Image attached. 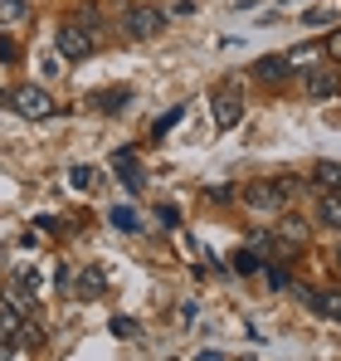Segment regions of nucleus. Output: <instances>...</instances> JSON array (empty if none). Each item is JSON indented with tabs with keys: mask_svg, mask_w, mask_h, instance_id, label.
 I'll list each match as a JSON object with an SVG mask.
<instances>
[{
	"mask_svg": "<svg viewBox=\"0 0 341 361\" xmlns=\"http://www.w3.org/2000/svg\"><path fill=\"white\" fill-rule=\"evenodd\" d=\"M312 312H317V317H332V322H341V293H317Z\"/></svg>",
	"mask_w": 341,
	"mask_h": 361,
	"instance_id": "dca6fc26",
	"label": "nucleus"
},
{
	"mask_svg": "<svg viewBox=\"0 0 341 361\" xmlns=\"http://www.w3.org/2000/svg\"><path fill=\"white\" fill-rule=\"evenodd\" d=\"M287 73H292V63H287V54H264V59L254 63V78H259V83H268V88H278V83H287Z\"/></svg>",
	"mask_w": 341,
	"mask_h": 361,
	"instance_id": "6e6552de",
	"label": "nucleus"
},
{
	"mask_svg": "<svg viewBox=\"0 0 341 361\" xmlns=\"http://www.w3.org/2000/svg\"><path fill=\"white\" fill-rule=\"evenodd\" d=\"M103 288H108V279H103V269H93V264H88V269L78 274V293H83V298H98Z\"/></svg>",
	"mask_w": 341,
	"mask_h": 361,
	"instance_id": "4468645a",
	"label": "nucleus"
},
{
	"mask_svg": "<svg viewBox=\"0 0 341 361\" xmlns=\"http://www.w3.org/2000/svg\"><path fill=\"white\" fill-rule=\"evenodd\" d=\"M273 240L283 244V254H297V249H307V240H312V225H307L302 215H292V210H278Z\"/></svg>",
	"mask_w": 341,
	"mask_h": 361,
	"instance_id": "39448f33",
	"label": "nucleus"
},
{
	"mask_svg": "<svg viewBox=\"0 0 341 361\" xmlns=\"http://www.w3.org/2000/svg\"><path fill=\"white\" fill-rule=\"evenodd\" d=\"M108 220H113L117 230H127V235H137V230H142V215H137L132 205H113V210H108Z\"/></svg>",
	"mask_w": 341,
	"mask_h": 361,
	"instance_id": "2eb2a0df",
	"label": "nucleus"
},
{
	"mask_svg": "<svg viewBox=\"0 0 341 361\" xmlns=\"http://www.w3.org/2000/svg\"><path fill=\"white\" fill-rule=\"evenodd\" d=\"M113 171H117V180H122L127 190H142V185H147V166H142L132 152H117V157H113Z\"/></svg>",
	"mask_w": 341,
	"mask_h": 361,
	"instance_id": "1a4fd4ad",
	"label": "nucleus"
},
{
	"mask_svg": "<svg viewBox=\"0 0 341 361\" xmlns=\"http://www.w3.org/2000/svg\"><path fill=\"white\" fill-rule=\"evenodd\" d=\"M264 274H268V288H287V274L278 264H264Z\"/></svg>",
	"mask_w": 341,
	"mask_h": 361,
	"instance_id": "5701e85b",
	"label": "nucleus"
},
{
	"mask_svg": "<svg viewBox=\"0 0 341 361\" xmlns=\"http://www.w3.org/2000/svg\"><path fill=\"white\" fill-rule=\"evenodd\" d=\"M205 195H210V200H215V205H225V200H234V190H229V185H210V190H205Z\"/></svg>",
	"mask_w": 341,
	"mask_h": 361,
	"instance_id": "a878e982",
	"label": "nucleus"
},
{
	"mask_svg": "<svg viewBox=\"0 0 341 361\" xmlns=\"http://www.w3.org/2000/svg\"><path fill=\"white\" fill-rule=\"evenodd\" d=\"M0 108H10V93H5V88H0Z\"/></svg>",
	"mask_w": 341,
	"mask_h": 361,
	"instance_id": "c85d7f7f",
	"label": "nucleus"
},
{
	"mask_svg": "<svg viewBox=\"0 0 341 361\" xmlns=\"http://www.w3.org/2000/svg\"><path fill=\"white\" fill-rule=\"evenodd\" d=\"M68 185H73V190H98V171H93V166H73V171H68Z\"/></svg>",
	"mask_w": 341,
	"mask_h": 361,
	"instance_id": "f3484780",
	"label": "nucleus"
},
{
	"mask_svg": "<svg viewBox=\"0 0 341 361\" xmlns=\"http://www.w3.org/2000/svg\"><path fill=\"white\" fill-rule=\"evenodd\" d=\"M210 108H215V127H220V132H234L239 118H244V98H239V88H234V83L215 93V103H210Z\"/></svg>",
	"mask_w": 341,
	"mask_h": 361,
	"instance_id": "423d86ee",
	"label": "nucleus"
},
{
	"mask_svg": "<svg viewBox=\"0 0 341 361\" xmlns=\"http://www.w3.org/2000/svg\"><path fill=\"white\" fill-rule=\"evenodd\" d=\"M88 108H98V113H122V108H132V88H98V93H88Z\"/></svg>",
	"mask_w": 341,
	"mask_h": 361,
	"instance_id": "9d476101",
	"label": "nucleus"
},
{
	"mask_svg": "<svg viewBox=\"0 0 341 361\" xmlns=\"http://www.w3.org/2000/svg\"><path fill=\"white\" fill-rule=\"evenodd\" d=\"M78 25H83V30H88L93 39H98V25H103V15H98L93 5H78Z\"/></svg>",
	"mask_w": 341,
	"mask_h": 361,
	"instance_id": "6ab92c4d",
	"label": "nucleus"
},
{
	"mask_svg": "<svg viewBox=\"0 0 341 361\" xmlns=\"http://www.w3.org/2000/svg\"><path fill=\"white\" fill-rule=\"evenodd\" d=\"M327 54L341 63V30H332V35H327Z\"/></svg>",
	"mask_w": 341,
	"mask_h": 361,
	"instance_id": "bb28decb",
	"label": "nucleus"
},
{
	"mask_svg": "<svg viewBox=\"0 0 341 361\" xmlns=\"http://www.w3.org/2000/svg\"><path fill=\"white\" fill-rule=\"evenodd\" d=\"M15 59H20V44L10 35H0V63H15Z\"/></svg>",
	"mask_w": 341,
	"mask_h": 361,
	"instance_id": "412c9836",
	"label": "nucleus"
},
{
	"mask_svg": "<svg viewBox=\"0 0 341 361\" xmlns=\"http://www.w3.org/2000/svg\"><path fill=\"white\" fill-rule=\"evenodd\" d=\"M312 59H317V49H312V44H302V49H292V54H287L292 68H297V63H312Z\"/></svg>",
	"mask_w": 341,
	"mask_h": 361,
	"instance_id": "393cba45",
	"label": "nucleus"
},
{
	"mask_svg": "<svg viewBox=\"0 0 341 361\" xmlns=\"http://www.w3.org/2000/svg\"><path fill=\"white\" fill-rule=\"evenodd\" d=\"M10 108H15L20 118H30V122H44L49 113H54V98H49V93H44L39 83H25V88H15Z\"/></svg>",
	"mask_w": 341,
	"mask_h": 361,
	"instance_id": "7ed1b4c3",
	"label": "nucleus"
},
{
	"mask_svg": "<svg viewBox=\"0 0 341 361\" xmlns=\"http://www.w3.org/2000/svg\"><path fill=\"white\" fill-rule=\"evenodd\" d=\"M122 30H127V39H156L166 30V10L161 5H132L122 15Z\"/></svg>",
	"mask_w": 341,
	"mask_h": 361,
	"instance_id": "f03ea898",
	"label": "nucleus"
},
{
	"mask_svg": "<svg viewBox=\"0 0 341 361\" xmlns=\"http://www.w3.org/2000/svg\"><path fill=\"white\" fill-rule=\"evenodd\" d=\"M180 118H185V108H170V113H161V118L151 122V137L161 142V137H166V132H170V127H175V122H180Z\"/></svg>",
	"mask_w": 341,
	"mask_h": 361,
	"instance_id": "a211bd4d",
	"label": "nucleus"
},
{
	"mask_svg": "<svg viewBox=\"0 0 341 361\" xmlns=\"http://www.w3.org/2000/svg\"><path fill=\"white\" fill-rule=\"evenodd\" d=\"M337 88H341V78H337V68H327V63H317V68H302V93L307 98H337Z\"/></svg>",
	"mask_w": 341,
	"mask_h": 361,
	"instance_id": "0eeeda50",
	"label": "nucleus"
},
{
	"mask_svg": "<svg viewBox=\"0 0 341 361\" xmlns=\"http://www.w3.org/2000/svg\"><path fill=\"white\" fill-rule=\"evenodd\" d=\"M337 269H341V254H337Z\"/></svg>",
	"mask_w": 341,
	"mask_h": 361,
	"instance_id": "c756f323",
	"label": "nucleus"
},
{
	"mask_svg": "<svg viewBox=\"0 0 341 361\" xmlns=\"http://www.w3.org/2000/svg\"><path fill=\"white\" fill-rule=\"evenodd\" d=\"M54 49L63 54V59H88V54L98 49V39L73 20V25H58V30H54Z\"/></svg>",
	"mask_w": 341,
	"mask_h": 361,
	"instance_id": "20e7f679",
	"label": "nucleus"
},
{
	"mask_svg": "<svg viewBox=\"0 0 341 361\" xmlns=\"http://www.w3.org/2000/svg\"><path fill=\"white\" fill-rule=\"evenodd\" d=\"M292 195H297V180L292 176H278V180H249L244 190H239V200L249 205V210H264V215H278L292 205Z\"/></svg>",
	"mask_w": 341,
	"mask_h": 361,
	"instance_id": "f257e3e1",
	"label": "nucleus"
},
{
	"mask_svg": "<svg viewBox=\"0 0 341 361\" xmlns=\"http://www.w3.org/2000/svg\"><path fill=\"white\" fill-rule=\"evenodd\" d=\"M156 220H161L166 230H175V225H180V210H175V205H156Z\"/></svg>",
	"mask_w": 341,
	"mask_h": 361,
	"instance_id": "4be33fe9",
	"label": "nucleus"
},
{
	"mask_svg": "<svg viewBox=\"0 0 341 361\" xmlns=\"http://www.w3.org/2000/svg\"><path fill=\"white\" fill-rule=\"evenodd\" d=\"M25 20V0H0V25H15Z\"/></svg>",
	"mask_w": 341,
	"mask_h": 361,
	"instance_id": "aec40b11",
	"label": "nucleus"
},
{
	"mask_svg": "<svg viewBox=\"0 0 341 361\" xmlns=\"http://www.w3.org/2000/svg\"><path fill=\"white\" fill-rule=\"evenodd\" d=\"M113 337H137V322L132 317H113Z\"/></svg>",
	"mask_w": 341,
	"mask_h": 361,
	"instance_id": "b1692460",
	"label": "nucleus"
},
{
	"mask_svg": "<svg viewBox=\"0 0 341 361\" xmlns=\"http://www.w3.org/2000/svg\"><path fill=\"white\" fill-rule=\"evenodd\" d=\"M317 225L341 230V190H322V200H317Z\"/></svg>",
	"mask_w": 341,
	"mask_h": 361,
	"instance_id": "f8f14e48",
	"label": "nucleus"
},
{
	"mask_svg": "<svg viewBox=\"0 0 341 361\" xmlns=\"http://www.w3.org/2000/svg\"><path fill=\"white\" fill-rule=\"evenodd\" d=\"M264 264H268V259H264V254H259L254 244H244V249H234V259H229V269H234V274H244V279H254V274H264Z\"/></svg>",
	"mask_w": 341,
	"mask_h": 361,
	"instance_id": "9b49d317",
	"label": "nucleus"
},
{
	"mask_svg": "<svg viewBox=\"0 0 341 361\" xmlns=\"http://www.w3.org/2000/svg\"><path fill=\"white\" fill-rule=\"evenodd\" d=\"M35 225H39V235H58V220H54V215H39Z\"/></svg>",
	"mask_w": 341,
	"mask_h": 361,
	"instance_id": "cd10ccee",
	"label": "nucleus"
},
{
	"mask_svg": "<svg viewBox=\"0 0 341 361\" xmlns=\"http://www.w3.org/2000/svg\"><path fill=\"white\" fill-rule=\"evenodd\" d=\"M312 185L317 190H341V161H317L312 166Z\"/></svg>",
	"mask_w": 341,
	"mask_h": 361,
	"instance_id": "ddd939ff",
	"label": "nucleus"
}]
</instances>
